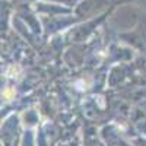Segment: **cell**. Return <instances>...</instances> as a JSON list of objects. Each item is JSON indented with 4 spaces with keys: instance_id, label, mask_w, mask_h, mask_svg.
<instances>
[{
    "instance_id": "obj_1",
    "label": "cell",
    "mask_w": 146,
    "mask_h": 146,
    "mask_svg": "<svg viewBox=\"0 0 146 146\" xmlns=\"http://www.w3.org/2000/svg\"><path fill=\"white\" fill-rule=\"evenodd\" d=\"M3 96H5V98H6L7 101H10V100L15 96V91L12 89V88H6V89L3 91Z\"/></svg>"
}]
</instances>
